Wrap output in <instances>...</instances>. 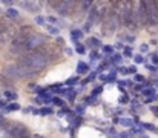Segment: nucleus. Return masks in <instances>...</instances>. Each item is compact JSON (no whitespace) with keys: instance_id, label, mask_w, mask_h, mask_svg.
I'll return each mask as SVG.
<instances>
[{"instance_id":"obj_25","label":"nucleus","mask_w":158,"mask_h":138,"mask_svg":"<svg viewBox=\"0 0 158 138\" xmlns=\"http://www.w3.org/2000/svg\"><path fill=\"white\" fill-rule=\"evenodd\" d=\"M9 15H12V17H17V15H19V12H17L15 9H9Z\"/></svg>"},{"instance_id":"obj_12","label":"nucleus","mask_w":158,"mask_h":138,"mask_svg":"<svg viewBox=\"0 0 158 138\" xmlns=\"http://www.w3.org/2000/svg\"><path fill=\"white\" fill-rule=\"evenodd\" d=\"M71 36H72V40L77 42V40L81 39V31H80V29H74V31L71 32Z\"/></svg>"},{"instance_id":"obj_26","label":"nucleus","mask_w":158,"mask_h":138,"mask_svg":"<svg viewBox=\"0 0 158 138\" xmlns=\"http://www.w3.org/2000/svg\"><path fill=\"white\" fill-rule=\"evenodd\" d=\"M151 111L154 112V115H155V117H158V106H154V107H151Z\"/></svg>"},{"instance_id":"obj_1","label":"nucleus","mask_w":158,"mask_h":138,"mask_svg":"<svg viewBox=\"0 0 158 138\" xmlns=\"http://www.w3.org/2000/svg\"><path fill=\"white\" fill-rule=\"evenodd\" d=\"M51 60H52V57L45 49H40V51H35V52L25 54L17 63L25 69L28 77H31V75H35L37 72L43 71L51 63Z\"/></svg>"},{"instance_id":"obj_34","label":"nucleus","mask_w":158,"mask_h":138,"mask_svg":"<svg viewBox=\"0 0 158 138\" xmlns=\"http://www.w3.org/2000/svg\"><path fill=\"white\" fill-rule=\"evenodd\" d=\"M148 48H149L148 45H141V48H140V49H141V52H146V51H148Z\"/></svg>"},{"instance_id":"obj_27","label":"nucleus","mask_w":158,"mask_h":138,"mask_svg":"<svg viewBox=\"0 0 158 138\" xmlns=\"http://www.w3.org/2000/svg\"><path fill=\"white\" fill-rule=\"evenodd\" d=\"M48 29H49V32H51V34H57V32H58V29H57V28H52V26H49Z\"/></svg>"},{"instance_id":"obj_2","label":"nucleus","mask_w":158,"mask_h":138,"mask_svg":"<svg viewBox=\"0 0 158 138\" xmlns=\"http://www.w3.org/2000/svg\"><path fill=\"white\" fill-rule=\"evenodd\" d=\"M117 14H118V20L121 25L124 26H132V14H134V3L132 2H117L115 5Z\"/></svg>"},{"instance_id":"obj_4","label":"nucleus","mask_w":158,"mask_h":138,"mask_svg":"<svg viewBox=\"0 0 158 138\" xmlns=\"http://www.w3.org/2000/svg\"><path fill=\"white\" fill-rule=\"evenodd\" d=\"M45 43H46V36L39 34V32H31V36H29V39L26 42V54L40 51V48Z\"/></svg>"},{"instance_id":"obj_17","label":"nucleus","mask_w":158,"mask_h":138,"mask_svg":"<svg viewBox=\"0 0 158 138\" xmlns=\"http://www.w3.org/2000/svg\"><path fill=\"white\" fill-rule=\"evenodd\" d=\"M9 124V121L8 120H5L2 115H0V128H3V129H6V126Z\"/></svg>"},{"instance_id":"obj_10","label":"nucleus","mask_w":158,"mask_h":138,"mask_svg":"<svg viewBox=\"0 0 158 138\" xmlns=\"http://www.w3.org/2000/svg\"><path fill=\"white\" fill-rule=\"evenodd\" d=\"M88 45H89V48H91V46H94V48H100V46H102V42L97 40L95 37H91V39L88 40Z\"/></svg>"},{"instance_id":"obj_20","label":"nucleus","mask_w":158,"mask_h":138,"mask_svg":"<svg viewBox=\"0 0 158 138\" xmlns=\"http://www.w3.org/2000/svg\"><path fill=\"white\" fill-rule=\"evenodd\" d=\"M15 138H31V135H29V131H25V132H22L20 135H17Z\"/></svg>"},{"instance_id":"obj_28","label":"nucleus","mask_w":158,"mask_h":138,"mask_svg":"<svg viewBox=\"0 0 158 138\" xmlns=\"http://www.w3.org/2000/svg\"><path fill=\"white\" fill-rule=\"evenodd\" d=\"M124 54H126L127 57H131V55H132V51H131V48H126V49H124Z\"/></svg>"},{"instance_id":"obj_33","label":"nucleus","mask_w":158,"mask_h":138,"mask_svg":"<svg viewBox=\"0 0 158 138\" xmlns=\"http://www.w3.org/2000/svg\"><path fill=\"white\" fill-rule=\"evenodd\" d=\"M152 61H154V63H158V55L157 54H152Z\"/></svg>"},{"instance_id":"obj_8","label":"nucleus","mask_w":158,"mask_h":138,"mask_svg":"<svg viewBox=\"0 0 158 138\" xmlns=\"http://www.w3.org/2000/svg\"><path fill=\"white\" fill-rule=\"evenodd\" d=\"M22 6H25L26 9H29V12H39L42 8L40 2H20Z\"/></svg>"},{"instance_id":"obj_14","label":"nucleus","mask_w":158,"mask_h":138,"mask_svg":"<svg viewBox=\"0 0 158 138\" xmlns=\"http://www.w3.org/2000/svg\"><path fill=\"white\" fill-rule=\"evenodd\" d=\"M143 94H144V95H148V97H151V98H155V97H154V95H155V91H154L152 88L144 89V91H143Z\"/></svg>"},{"instance_id":"obj_3","label":"nucleus","mask_w":158,"mask_h":138,"mask_svg":"<svg viewBox=\"0 0 158 138\" xmlns=\"http://www.w3.org/2000/svg\"><path fill=\"white\" fill-rule=\"evenodd\" d=\"M29 36H31L29 28H22L20 31H17L14 39L11 40V52H15V54L26 52V42H28Z\"/></svg>"},{"instance_id":"obj_24","label":"nucleus","mask_w":158,"mask_h":138,"mask_svg":"<svg viewBox=\"0 0 158 138\" xmlns=\"http://www.w3.org/2000/svg\"><path fill=\"white\" fill-rule=\"evenodd\" d=\"M144 60H143V57L141 55H135V63H143Z\"/></svg>"},{"instance_id":"obj_6","label":"nucleus","mask_w":158,"mask_h":138,"mask_svg":"<svg viewBox=\"0 0 158 138\" xmlns=\"http://www.w3.org/2000/svg\"><path fill=\"white\" fill-rule=\"evenodd\" d=\"M14 36H15V32H12V29H11L8 25L0 23V48H2V45H5L9 39L12 40Z\"/></svg>"},{"instance_id":"obj_11","label":"nucleus","mask_w":158,"mask_h":138,"mask_svg":"<svg viewBox=\"0 0 158 138\" xmlns=\"http://www.w3.org/2000/svg\"><path fill=\"white\" fill-rule=\"evenodd\" d=\"M5 98L6 100H15L17 98V92H14V91H5Z\"/></svg>"},{"instance_id":"obj_32","label":"nucleus","mask_w":158,"mask_h":138,"mask_svg":"<svg viewBox=\"0 0 158 138\" xmlns=\"http://www.w3.org/2000/svg\"><path fill=\"white\" fill-rule=\"evenodd\" d=\"M135 80L137 82H144V77L143 75H135Z\"/></svg>"},{"instance_id":"obj_30","label":"nucleus","mask_w":158,"mask_h":138,"mask_svg":"<svg viewBox=\"0 0 158 138\" xmlns=\"http://www.w3.org/2000/svg\"><path fill=\"white\" fill-rule=\"evenodd\" d=\"M121 123H123L124 126H131V120H127V118H124V120H121Z\"/></svg>"},{"instance_id":"obj_15","label":"nucleus","mask_w":158,"mask_h":138,"mask_svg":"<svg viewBox=\"0 0 158 138\" xmlns=\"http://www.w3.org/2000/svg\"><path fill=\"white\" fill-rule=\"evenodd\" d=\"M77 82H78V78H77V77H72V78L66 80V83H64V85H68V86H74Z\"/></svg>"},{"instance_id":"obj_35","label":"nucleus","mask_w":158,"mask_h":138,"mask_svg":"<svg viewBox=\"0 0 158 138\" xmlns=\"http://www.w3.org/2000/svg\"><path fill=\"white\" fill-rule=\"evenodd\" d=\"M127 71H129V74H134V72H135V68L131 66V68H127Z\"/></svg>"},{"instance_id":"obj_31","label":"nucleus","mask_w":158,"mask_h":138,"mask_svg":"<svg viewBox=\"0 0 158 138\" xmlns=\"http://www.w3.org/2000/svg\"><path fill=\"white\" fill-rule=\"evenodd\" d=\"M144 128H146V129H149V131H157V129H155V126H152V124H144Z\"/></svg>"},{"instance_id":"obj_9","label":"nucleus","mask_w":158,"mask_h":138,"mask_svg":"<svg viewBox=\"0 0 158 138\" xmlns=\"http://www.w3.org/2000/svg\"><path fill=\"white\" fill-rule=\"evenodd\" d=\"M88 69H89V68H88V65H86V63H83V61H80V63L77 65V72H78V74H86V72H88Z\"/></svg>"},{"instance_id":"obj_7","label":"nucleus","mask_w":158,"mask_h":138,"mask_svg":"<svg viewBox=\"0 0 158 138\" xmlns=\"http://www.w3.org/2000/svg\"><path fill=\"white\" fill-rule=\"evenodd\" d=\"M146 6L149 9L152 25H155L158 28V2H146Z\"/></svg>"},{"instance_id":"obj_29","label":"nucleus","mask_w":158,"mask_h":138,"mask_svg":"<svg viewBox=\"0 0 158 138\" xmlns=\"http://www.w3.org/2000/svg\"><path fill=\"white\" fill-rule=\"evenodd\" d=\"M114 61H115V63H120V61H121V57H120L118 54H115V57H114Z\"/></svg>"},{"instance_id":"obj_18","label":"nucleus","mask_w":158,"mask_h":138,"mask_svg":"<svg viewBox=\"0 0 158 138\" xmlns=\"http://www.w3.org/2000/svg\"><path fill=\"white\" fill-rule=\"evenodd\" d=\"M75 49H77V52H78V54H85V52H86L85 46H83V45H80V43H77V46H75Z\"/></svg>"},{"instance_id":"obj_21","label":"nucleus","mask_w":158,"mask_h":138,"mask_svg":"<svg viewBox=\"0 0 158 138\" xmlns=\"http://www.w3.org/2000/svg\"><path fill=\"white\" fill-rule=\"evenodd\" d=\"M45 20H46L45 17H37V19H35V22H37L39 25H45Z\"/></svg>"},{"instance_id":"obj_5","label":"nucleus","mask_w":158,"mask_h":138,"mask_svg":"<svg viewBox=\"0 0 158 138\" xmlns=\"http://www.w3.org/2000/svg\"><path fill=\"white\" fill-rule=\"evenodd\" d=\"M49 5L55 8V11H57L60 15H69V14H72V9H74V6H75L77 3L66 0V2H51Z\"/></svg>"},{"instance_id":"obj_23","label":"nucleus","mask_w":158,"mask_h":138,"mask_svg":"<svg viewBox=\"0 0 158 138\" xmlns=\"http://www.w3.org/2000/svg\"><path fill=\"white\" fill-rule=\"evenodd\" d=\"M52 101H54V104H57V106H61L63 104V101L60 98H52Z\"/></svg>"},{"instance_id":"obj_13","label":"nucleus","mask_w":158,"mask_h":138,"mask_svg":"<svg viewBox=\"0 0 158 138\" xmlns=\"http://www.w3.org/2000/svg\"><path fill=\"white\" fill-rule=\"evenodd\" d=\"M19 109H20V106H19L17 103H12V104H8V106H6V111H8V112H12V111H19Z\"/></svg>"},{"instance_id":"obj_22","label":"nucleus","mask_w":158,"mask_h":138,"mask_svg":"<svg viewBox=\"0 0 158 138\" xmlns=\"http://www.w3.org/2000/svg\"><path fill=\"white\" fill-rule=\"evenodd\" d=\"M102 91H103V88H102V86H100V88H97V89H94V91H92V97L98 95V94H100Z\"/></svg>"},{"instance_id":"obj_19","label":"nucleus","mask_w":158,"mask_h":138,"mask_svg":"<svg viewBox=\"0 0 158 138\" xmlns=\"http://www.w3.org/2000/svg\"><path fill=\"white\" fill-rule=\"evenodd\" d=\"M103 52H106V54H110V52H114V48L110 45H106L103 46Z\"/></svg>"},{"instance_id":"obj_16","label":"nucleus","mask_w":158,"mask_h":138,"mask_svg":"<svg viewBox=\"0 0 158 138\" xmlns=\"http://www.w3.org/2000/svg\"><path fill=\"white\" fill-rule=\"evenodd\" d=\"M39 114H42V115H48V114H52V109H51V107H43V109L39 111Z\"/></svg>"}]
</instances>
